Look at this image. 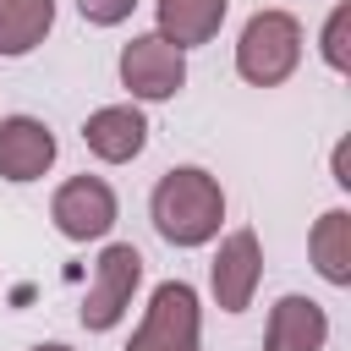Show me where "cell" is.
<instances>
[{
    "label": "cell",
    "mask_w": 351,
    "mask_h": 351,
    "mask_svg": "<svg viewBox=\"0 0 351 351\" xmlns=\"http://www.w3.org/2000/svg\"><path fill=\"white\" fill-rule=\"evenodd\" d=\"M318 60L335 77H351V0H335L318 27Z\"/></svg>",
    "instance_id": "5bb4252c"
},
{
    "label": "cell",
    "mask_w": 351,
    "mask_h": 351,
    "mask_svg": "<svg viewBox=\"0 0 351 351\" xmlns=\"http://www.w3.org/2000/svg\"><path fill=\"white\" fill-rule=\"evenodd\" d=\"M137 291H143V252H137L132 241H104L99 258H93L88 296H82V307H77L82 329H88V335L121 329L126 313H132V302H137Z\"/></svg>",
    "instance_id": "277c9868"
},
{
    "label": "cell",
    "mask_w": 351,
    "mask_h": 351,
    "mask_svg": "<svg viewBox=\"0 0 351 351\" xmlns=\"http://www.w3.org/2000/svg\"><path fill=\"white\" fill-rule=\"evenodd\" d=\"M313 274L335 291H351V208H324L307 230Z\"/></svg>",
    "instance_id": "7c38bea8"
},
{
    "label": "cell",
    "mask_w": 351,
    "mask_h": 351,
    "mask_svg": "<svg viewBox=\"0 0 351 351\" xmlns=\"http://www.w3.org/2000/svg\"><path fill=\"white\" fill-rule=\"evenodd\" d=\"M258 285H263V241H258L252 225H236V230H225L219 247H214V263H208V296H214L219 313L236 318V313L252 307Z\"/></svg>",
    "instance_id": "52a82bcc"
},
{
    "label": "cell",
    "mask_w": 351,
    "mask_h": 351,
    "mask_svg": "<svg viewBox=\"0 0 351 351\" xmlns=\"http://www.w3.org/2000/svg\"><path fill=\"white\" fill-rule=\"evenodd\" d=\"M55 154H60V143L38 115H0V181H11V186L44 181L55 170Z\"/></svg>",
    "instance_id": "ba28073f"
},
{
    "label": "cell",
    "mask_w": 351,
    "mask_h": 351,
    "mask_svg": "<svg viewBox=\"0 0 351 351\" xmlns=\"http://www.w3.org/2000/svg\"><path fill=\"white\" fill-rule=\"evenodd\" d=\"M27 351H71L66 340H38V346H27Z\"/></svg>",
    "instance_id": "e0dca14e"
},
{
    "label": "cell",
    "mask_w": 351,
    "mask_h": 351,
    "mask_svg": "<svg viewBox=\"0 0 351 351\" xmlns=\"http://www.w3.org/2000/svg\"><path fill=\"white\" fill-rule=\"evenodd\" d=\"M324 346H329V313H324V302H313L302 291H285L269 307L263 351H324Z\"/></svg>",
    "instance_id": "30bf717a"
},
{
    "label": "cell",
    "mask_w": 351,
    "mask_h": 351,
    "mask_svg": "<svg viewBox=\"0 0 351 351\" xmlns=\"http://www.w3.org/2000/svg\"><path fill=\"white\" fill-rule=\"evenodd\" d=\"M302 44H307L302 38V22L291 11H280V5H263L236 33V77L247 88H280V82L296 77Z\"/></svg>",
    "instance_id": "7a4b0ae2"
},
{
    "label": "cell",
    "mask_w": 351,
    "mask_h": 351,
    "mask_svg": "<svg viewBox=\"0 0 351 351\" xmlns=\"http://www.w3.org/2000/svg\"><path fill=\"white\" fill-rule=\"evenodd\" d=\"M115 219H121V197H115V186L104 181V176H66L55 192H49V225L66 236V241H77V247H88V241H104L110 230H115Z\"/></svg>",
    "instance_id": "8992f818"
},
{
    "label": "cell",
    "mask_w": 351,
    "mask_h": 351,
    "mask_svg": "<svg viewBox=\"0 0 351 351\" xmlns=\"http://www.w3.org/2000/svg\"><path fill=\"white\" fill-rule=\"evenodd\" d=\"M71 5H77V16L88 27H121V22H132V11L143 0H71Z\"/></svg>",
    "instance_id": "9a60e30c"
},
{
    "label": "cell",
    "mask_w": 351,
    "mask_h": 351,
    "mask_svg": "<svg viewBox=\"0 0 351 351\" xmlns=\"http://www.w3.org/2000/svg\"><path fill=\"white\" fill-rule=\"evenodd\" d=\"M329 176H335V186L340 192H351V170H346V137L335 143V154H329Z\"/></svg>",
    "instance_id": "2e32d148"
},
{
    "label": "cell",
    "mask_w": 351,
    "mask_h": 351,
    "mask_svg": "<svg viewBox=\"0 0 351 351\" xmlns=\"http://www.w3.org/2000/svg\"><path fill=\"white\" fill-rule=\"evenodd\" d=\"M115 77L132 104H170L186 88V55L159 33H132L115 55Z\"/></svg>",
    "instance_id": "5b68a950"
},
{
    "label": "cell",
    "mask_w": 351,
    "mask_h": 351,
    "mask_svg": "<svg viewBox=\"0 0 351 351\" xmlns=\"http://www.w3.org/2000/svg\"><path fill=\"white\" fill-rule=\"evenodd\" d=\"M55 33V0H0V60L33 55Z\"/></svg>",
    "instance_id": "4fadbf2b"
},
{
    "label": "cell",
    "mask_w": 351,
    "mask_h": 351,
    "mask_svg": "<svg viewBox=\"0 0 351 351\" xmlns=\"http://www.w3.org/2000/svg\"><path fill=\"white\" fill-rule=\"evenodd\" d=\"M148 219H154L159 241H170L181 252L219 241V230H225V186H219V176L203 170V165H170L148 192Z\"/></svg>",
    "instance_id": "6da1fadb"
},
{
    "label": "cell",
    "mask_w": 351,
    "mask_h": 351,
    "mask_svg": "<svg viewBox=\"0 0 351 351\" xmlns=\"http://www.w3.org/2000/svg\"><path fill=\"white\" fill-rule=\"evenodd\" d=\"M82 148L99 159V165H132L143 148H148V110L143 104H99L88 121H82Z\"/></svg>",
    "instance_id": "9c48e42d"
},
{
    "label": "cell",
    "mask_w": 351,
    "mask_h": 351,
    "mask_svg": "<svg viewBox=\"0 0 351 351\" xmlns=\"http://www.w3.org/2000/svg\"><path fill=\"white\" fill-rule=\"evenodd\" d=\"M225 16H230V0H154V33L181 55L214 44Z\"/></svg>",
    "instance_id": "8fae6325"
},
{
    "label": "cell",
    "mask_w": 351,
    "mask_h": 351,
    "mask_svg": "<svg viewBox=\"0 0 351 351\" xmlns=\"http://www.w3.org/2000/svg\"><path fill=\"white\" fill-rule=\"evenodd\" d=\"M126 351H203V296L192 280H159Z\"/></svg>",
    "instance_id": "3957f363"
}]
</instances>
